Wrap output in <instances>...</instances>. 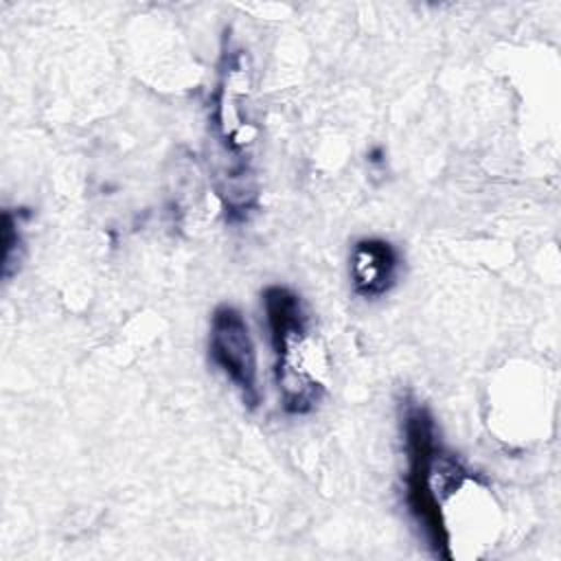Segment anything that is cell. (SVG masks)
I'll list each match as a JSON object with an SVG mask.
<instances>
[{
	"label": "cell",
	"instance_id": "1",
	"mask_svg": "<svg viewBox=\"0 0 561 561\" xmlns=\"http://www.w3.org/2000/svg\"><path fill=\"white\" fill-rule=\"evenodd\" d=\"M401 436L405 449V504L423 530L434 554L449 559L445 519L449 508L484 480L473 473L451 449L440 440V430L434 414L405 397L401 401Z\"/></svg>",
	"mask_w": 561,
	"mask_h": 561
},
{
	"label": "cell",
	"instance_id": "2",
	"mask_svg": "<svg viewBox=\"0 0 561 561\" xmlns=\"http://www.w3.org/2000/svg\"><path fill=\"white\" fill-rule=\"evenodd\" d=\"M274 379L280 405L291 416L311 414L327 392V355L302 298L285 285H267L261 294Z\"/></svg>",
	"mask_w": 561,
	"mask_h": 561
},
{
	"label": "cell",
	"instance_id": "3",
	"mask_svg": "<svg viewBox=\"0 0 561 561\" xmlns=\"http://www.w3.org/2000/svg\"><path fill=\"white\" fill-rule=\"evenodd\" d=\"M208 357L237 388L241 401L254 410L261 403L256 346L245 316L234 305H217L208 329Z\"/></svg>",
	"mask_w": 561,
	"mask_h": 561
},
{
	"label": "cell",
	"instance_id": "4",
	"mask_svg": "<svg viewBox=\"0 0 561 561\" xmlns=\"http://www.w3.org/2000/svg\"><path fill=\"white\" fill-rule=\"evenodd\" d=\"M399 252L381 237H362L348 254V278L355 296L375 300L386 296L399 276Z\"/></svg>",
	"mask_w": 561,
	"mask_h": 561
},
{
	"label": "cell",
	"instance_id": "5",
	"mask_svg": "<svg viewBox=\"0 0 561 561\" xmlns=\"http://www.w3.org/2000/svg\"><path fill=\"white\" fill-rule=\"evenodd\" d=\"M31 213L26 208H4L2 213V278H11L20 272L24 261V237H22V219Z\"/></svg>",
	"mask_w": 561,
	"mask_h": 561
},
{
	"label": "cell",
	"instance_id": "6",
	"mask_svg": "<svg viewBox=\"0 0 561 561\" xmlns=\"http://www.w3.org/2000/svg\"><path fill=\"white\" fill-rule=\"evenodd\" d=\"M381 156H383V151H381V147H377V149L370 151V158H368V160H370L373 164H379V162H381Z\"/></svg>",
	"mask_w": 561,
	"mask_h": 561
}]
</instances>
